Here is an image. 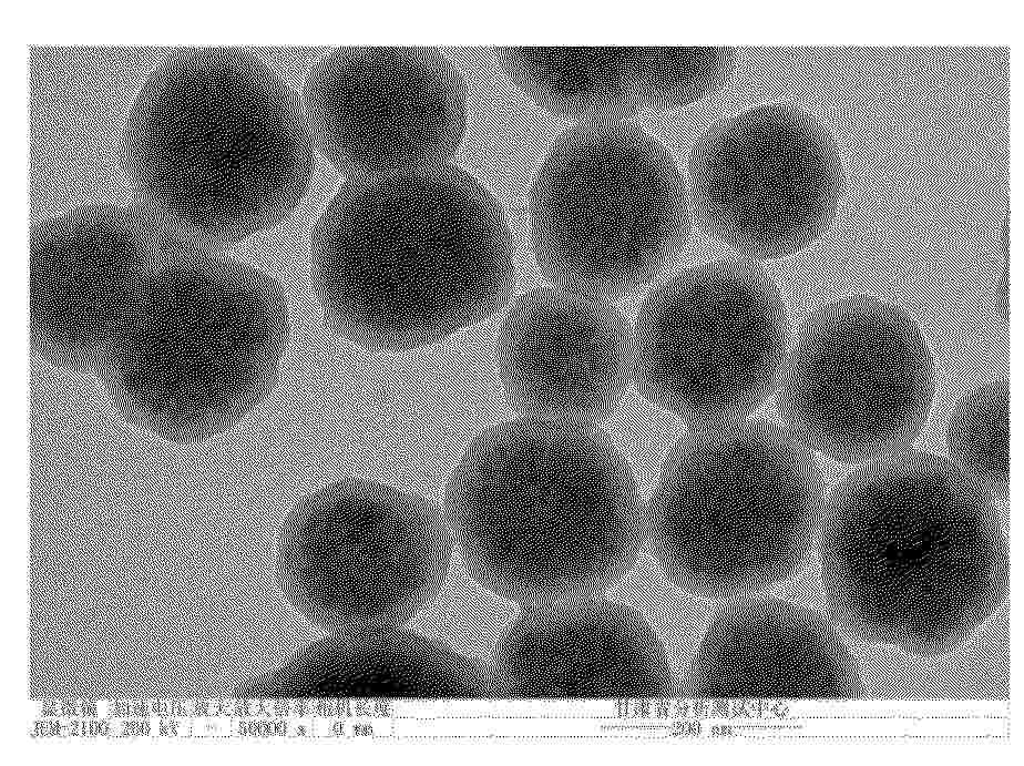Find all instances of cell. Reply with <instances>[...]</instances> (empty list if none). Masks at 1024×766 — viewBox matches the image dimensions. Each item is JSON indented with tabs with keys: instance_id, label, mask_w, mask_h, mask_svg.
I'll list each match as a JSON object with an SVG mask.
<instances>
[{
	"instance_id": "cell-11",
	"label": "cell",
	"mask_w": 1024,
	"mask_h": 766,
	"mask_svg": "<svg viewBox=\"0 0 1024 766\" xmlns=\"http://www.w3.org/2000/svg\"><path fill=\"white\" fill-rule=\"evenodd\" d=\"M842 183L825 129L787 104L717 121L695 141L687 163L692 214L715 239L758 259L815 242L836 214Z\"/></svg>"
},
{
	"instance_id": "cell-13",
	"label": "cell",
	"mask_w": 1024,
	"mask_h": 766,
	"mask_svg": "<svg viewBox=\"0 0 1024 766\" xmlns=\"http://www.w3.org/2000/svg\"><path fill=\"white\" fill-rule=\"evenodd\" d=\"M146 214L93 205L30 237V333L47 359L101 369L149 278L164 262Z\"/></svg>"
},
{
	"instance_id": "cell-16",
	"label": "cell",
	"mask_w": 1024,
	"mask_h": 766,
	"mask_svg": "<svg viewBox=\"0 0 1024 766\" xmlns=\"http://www.w3.org/2000/svg\"><path fill=\"white\" fill-rule=\"evenodd\" d=\"M243 693L255 701L504 697L492 665L402 625L329 633Z\"/></svg>"
},
{
	"instance_id": "cell-4",
	"label": "cell",
	"mask_w": 1024,
	"mask_h": 766,
	"mask_svg": "<svg viewBox=\"0 0 1024 766\" xmlns=\"http://www.w3.org/2000/svg\"><path fill=\"white\" fill-rule=\"evenodd\" d=\"M288 306L278 283L216 249L160 264L101 370L122 410L165 436L202 439L270 391Z\"/></svg>"
},
{
	"instance_id": "cell-18",
	"label": "cell",
	"mask_w": 1024,
	"mask_h": 766,
	"mask_svg": "<svg viewBox=\"0 0 1024 766\" xmlns=\"http://www.w3.org/2000/svg\"><path fill=\"white\" fill-rule=\"evenodd\" d=\"M510 81L545 111L578 123L631 121L643 110L635 47H501Z\"/></svg>"
},
{
	"instance_id": "cell-22",
	"label": "cell",
	"mask_w": 1024,
	"mask_h": 766,
	"mask_svg": "<svg viewBox=\"0 0 1024 766\" xmlns=\"http://www.w3.org/2000/svg\"><path fill=\"white\" fill-rule=\"evenodd\" d=\"M33 718L82 717L110 718V701H34L29 708Z\"/></svg>"
},
{
	"instance_id": "cell-19",
	"label": "cell",
	"mask_w": 1024,
	"mask_h": 766,
	"mask_svg": "<svg viewBox=\"0 0 1024 766\" xmlns=\"http://www.w3.org/2000/svg\"><path fill=\"white\" fill-rule=\"evenodd\" d=\"M1006 379L984 384L956 405L946 429L950 461L992 499L1010 493Z\"/></svg>"
},
{
	"instance_id": "cell-7",
	"label": "cell",
	"mask_w": 1024,
	"mask_h": 766,
	"mask_svg": "<svg viewBox=\"0 0 1024 766\" xmlns=\"http://www.w3.org/2000/svg\"><path fill=\"white\" fill-rule=\"evenodd\" d=\"M822 565L844 592H986L1005 554L996 508L950 460L905 449L864 463L831 496Z\"/></svg>"
},
{
	"instance_id": "cell-2",
	"label": "cell",
	"mask_w": 1024,
	"mask_h": 766,
	"mask_svg": "<svg viewBox=\"0 0 1024 766\" xmlns=\"http://www.w3.org/2000/svg\"><path fill=\"white\" fill-rule=\"evenodd\" d=\"M443 513L470 574L522 606L600 595L646 540L622 456L588 425L559 419L525 417L475 438Z\"/></svg>"
},
{
	"instance_id": "cell-23",
	"label": "cell",
	"mask_w": 1024,
	"mask_h": 766,
	"mask_svg": "<svg viewBox=\"0 0 1024 766\" xmlns=\"http://www.w3.org/2000/svg\"><path fill=\"white\" fill-rule=\"evenodd\" d=\"M173 708L172 699L110 701V717H167Z\"/></svg>"
},
{
	"instance_id": "cell-14",
	"label": "cell",
	"mask_w": 1024,
	"mask_h": 766,
	"mask_svg": "<svg viewBox=\"0 0 1024 766\" xmlns=\"http://www.w3.org/2000/svg\"><path fill=\"white\" fill-rule=\"evenodd\" d=\"M492 667L504 697L514 699L651 702L677 692L647 620L601 595L522 606Z\"/></svg>"
},
{
	"instance_id": "cell-5",
	"label": "cell",
	"mask_w": 1024,
	"mask_h": 766,
	"mask_svg": "<svg viewBox=\"0 0 1024 766\" xmlns=\"http://www.w3.org/2000/svg\"><path fill=\"white\" fill-rule=\"evenodd\" d=\"M823 505L818 464L787 428L708 423L666 463L646 512V539L676 586L733 600L801 565Z\"/></svg>"
},
{
	"instance_id": "cell-6",
	"label": "cell",
	"mask_w": 1024,
	"mask_h": 766,
	"mask_svg": "<svg viewBox=\"0 0 1024 766\" xmlns=\"http://www.w3.org/2000/svg\"><path fill=\"white\" fill-rule=\"evenodd\" d=\"M690 216L686 181L657 139L632 121L577 123L533 183L532 249L554 286L607 299L672 264Z\"/></svg>"
},
{
	"instance_id": "cell-20",
	"label": "cell",
	"mask_w": 1024,
	"mask_h": 766,
	"mask_svg": "<svg viewBox=\"0 0 1024 766\" xmlns=\"http://www.w3.org/2000/svg\"><path fill=\"white\" fill-rule=\"evenodd\" d=\"M728 47H635L634 79L643 109L672 110L704 100L730 79Z\"/></svg>"
},
{
	"instance_id": "cell-1",
	"label": "cell",
	"mask_w": 1024,
	"mask_h": 766,
	"mask_svg": "<svg viewBox=\"0 0 1024 766\" xmlns=\"http://www.w3.org/2000/svg\"><path fill=\"white\" fill-rule=\"evenodd\" d=\"M311 270L341 335L410 350L500 308L513 285V244L492 194L446 163L347 180L315 225Z\"/></svg>"
},
{
	"instance_id": "cell-17",
	"label": "cell",
	"mask_w": 1024,
	"mask_h": 766,
	"mask_svg": "<svg viewBox=\"0 0 1024 766\" xmlns=\"http://www.w3.org/2000/svg\"><path fill=\"white\" fill-rule=\"evenodd\" d=\"M821 622L787 602L749 595L711 619L687 677V694L726 702L816 694L823 684Z\"/></svg>"
},
{
	"instance_id": "cell-8",
	"label": "cell",
	"mask_w": 1024,
	"mask_h": 766,
	"mask_svg": "<svg viewBox=\"0 0 1024 766\" xmlns=\"http://www.w3.org/2000/svg\"><path fill=\"white\" fill-rule=\"evenodd\" d=\"M453 549L444 513L429 501L345 480L290 512L278 576L293 607L329 633L401 626L437 596Z\"/></svg>"
},
{
	"instance_id": "cell-21",
	"label": "cell",
	"mask_w": 1024,
	"mask_h": 766,
	"mask_svg": "<svg viewBox=\"0 0 1024 766\" xmlns=\"http://www.w3.org/2000/svg\"><path fill=\"white\" fill-rule=\"evenodd\" d=\"M325 47H273L254 51L280 76L283 74H303L310 72L314 65L329 51Z\"/></svg>"
},
{
	"instance_id": "cell-15",
	"label": "cell",
	"mask_w": 1024,
	"mask_h": 766,
	"mask_svg": "<svg viewBox=\"0 0 1024 766\" xmlns=\"http://www.w3.org/2000/svg\"><path fill=\"white\" fill-rule=\"evenodd\" d=\"M500 378L526 417L590 425L622 398L632 334L606 299L541 287L520 296L498 338Z\"/></svg>"
},
{
	"instance_id": "cell-12",
	"label": "cell",
	"mask_w": 1024,
	"mask_h": 766,
	"mask_svg": "<svg viewBox=\"0 0 1024 766\" xmlns=\"http://www.w3.org/2000/svg\"><path fill=\"white\" fill-rule=\"evenodd\" d=\"M300 99L316 150L347 180L446 164L467 126L464 82L433 47L329 49Z\"/></svg>"
},
{
	"instance_id": "cell-3",
	"label": "cell",
	"mask_w": 1024,
	"mask_h": 766,
	"mask_svg": "<svg viewBox=\"0 0 1024 766\" xmlns=\"http://www.w3.org/2000/svg\"><path fill=\"white\" fill-rule=\"evenodd\" d=\"M315 151L298 93L254 49L234 47L165 60L137 98L125 140L136 203L216 251L297 208Z\"/></svg>"
},
{
	"instance_id": "cell-25",
	"label": "cell",
	"mask_w": 1024,
	"mask_h": 766,
	"mask_svg": "<svg viewBox=\"0 0 1024 766\" xmlns=\"http://www.w3.org/2000/svg\"><path fill=\"white\" fill-rule=\"evenodd\" d=\"M229 731V718L211 715L197 716L192 719L191 736L224 735Z\"/></svg>"
},
{
	"instance_id": "cell-9",
	"label": "cell",
	"mask_w": 1024,
	"mask_h": 766,
	"mask_svg": "<svg viewBox=\"0 0 1024 766\" xmlns=\"http://www.w3.org/2000/svg\"><path fill=\"white\" fill-rule=\"evenodd\" d=\"M787 429L810 451L868 463L909 449L935 390L915 321L878 298L831 302L803 323L778 381Z\"/></svg>"
},
{
	"instance_id": "cell-10",
	"label": "cell",
	"mask_w": 1024,
	"mask_h": 766,
	"mask_svg": "<svg viewBox=\"0 0 1024 766\" xmlns=\"http://www.w3.org/2000/svg\"><path fill=\"white\" fill-rule=\"evenodd\" d=\"M788 323L775 284L733 261L683 270L646 297L632 375L656 405L700 425L734 420L778 384Z\"/></svg>"
},
{
	"instance_id": "cell-24",
	"label": "cell",
	"mask_w": 1024,
	"mask_h": 766,
	"mask_svg": "<svg viewBox=\"0 0 1024 766\" xmlns=\"http://www.w3.org/2000/svg\"><path fill=\"white\" fill-rule=\"evenodd\" d=\"M162 717H119L117 738H160Z\"/></svg>"
}]
</instances>
